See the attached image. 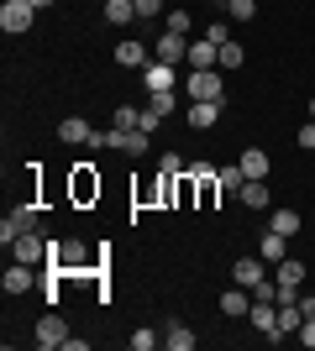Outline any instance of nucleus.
I'll return each mask as SVG.
<instances>
[{
	"mask_svg": "<svg viewBox=\"0 0 315 351\" xmlns=\"http://www.w3.org/2000/svg\"><path fill=\"white\" fill-rule=\"evenodd\" d=\"M32 263H11L5 267V293H32Z\"/></svg>",
	"mask_w": 315,
	"mask_h": 351,
	"instance_id": "dca6fc26",
	"label": "nucleus"
},
{
	"mask_svg": "<svg viewBox=\"0 0 315 351\" xmlns=\"http://www.w3.org/2000/svg\"><path fill=\"white\" fill-rule=\"evenodd\" d=\"M152 58H158V63H174V69H179V63L189 58V43H184L179 32H163V37L152 43Z\"/></svg>",
	"mask_w": 315,
	"mask_h": 351,
	"instance_id": "0eeeda50",
	"label": "nucleus"
},
{
	"mask_svg": "<svg viewBox=\"0 0 315 351\" xmlns=\"http://www.w3.org/2000/svg\"><path fill=\"white\" fill-rule=\"evenodd\" d=\"M273 283H279V304H294L305 289V263L300 257H284V263H273Z\"/></svg>",
	"mask_w": 315,
	"mask_h": 351,
	"instance_id": "f257e3e1",
	"label": "nucleus"
},
{
	"mask_svg": "<svg viewBox=\"0 0 315 351\" xmlns=\"http://www.w3.org/2000/svg\"><path fill=\"white\" fill-rule=\"evenodd\" d=\"M237 199L247 210H268V184H263V178H247V184L237 189Z\"/></svg>",
	"mask_w": 315,
	"mask_h": 351,
	"instance_id": "2eb2a0df",
	"label": "nucleus"
},
{
	"mask_svg": "<svg viewBox=\"0 0 315 351\" xmlns=\"http://www.w3.org/2000/svg\"><path fill=\"white\" fill-rule=\"evenodd\" d=\"M32 336H37V346H43V351H53V346H63V341H69V325H63L58 315H43Z\"/></svg>",
	"mask_w": 315,
	"mask_h": 351,
	"instance_id": "6e6552de",
	"label": "nucleus"
},
{
	"mask_svg": "<svg viewBox=\"0 0 315 351\" xmlns=\"http://www.w3.org/2000/svg\"><path fill=\"white\" fill-rule=\"evenodd\" d=\"M247 293L253 289H231V293H221V315H231V320H242V315H247V309H253V299H247Z\"/></svg>",
	"mask_w": 315,
	"mask_h": 351,
	"instance_id": "f3484780",
	"label": "nucleus"
},
{
	"mask_svg": "<svg viewBox=\"0 0 315 351\" xmlns=\"http://www.w3.org/2000/svg\"><path fill=\"white\" fill-rule=\"evenodd\" d=\"M126 346L132 351H152V346H163V336H158V330H137V336H126Z\"/></svg>",
	"mask_w": 315,
	"mask_h": 351,
	"instance_id": "bb28decb",
	"label": "nucleus"
},
{
	"mask_svg": "<svg viewBox=\"0 0 315 351\" xmlns=\"http://www.w3.org/2000/svg\"><path fill=\"white\" fill-rule=\"evenodd\" d=\"M294 304H300V315H305V320H315V293H300Z\"/></svg>",
	"mask_w": 315,
	"mask_h": 351,
	"instance_id": "473e14b6",
	"label": "nucleus"
},
{
	"mask_svg": "<svg viewBox=\"0 0 315 351\" xmlns=\"http://www.w3.org/2000/svg\"><path fill=\"white\" fill-rule=\"evenodd\" d=\"M268 152H263V147H247V152H242V173L247 178H268Z\"/></svg>",
	"mask_w": 315,
	"mask_h": 351,
	"instance_id": "a211bd4d",
	"label": "nucleus"
},
{
	"mask_svg": "<svg viewBox=\"0 0 315 351\" xmlns=\"http://www.w3.org/2000/svg\"><path fill=\"white\" fill-rule=\"evenodd\" d=\"M300 147H305V152L315 147V121H310V126H300Z\"/></svg>",
	"mask_w": 315,
	"mask_h": 351,
	"instance_id": "f704fd0d",
	"label": "nucleus"
},
{
	"mask_svg": "<svg viewBox=\"0 0 315 351\" xmlns=\"http://www.w3.org/2000/svg\"><path fill=\"white\" fill-rule=\"evenodd\" d=\"M163 27H168V32H179V37H189V27H195V16H189V11L179 5V11H163Z\"/></svg>",
	"mask_w": 315,
	"mask_h": 351,
	"instance_id": "b1692460",
	"label": "nucleus"
},
{
	"mask_svg": "<svg viewBox=\"0 0 315 351\" xmlns=\"http://www.w3.org/2000/svg\"><path fill=\"white\" fill-rule=\"evenodd\" d=\"M221 105L226 100H195L189 105V126H195V132H210V126L221 121Z\"/></svg>",
	"mask_w": 315,
	"mask_h": 351,
	"instance_id": "ddd939ff",
	"label": "nucleus"
},
{
	"mask_svg": "<svg viewBox=\"0 0 315 351\" xmlns=\"http://www.w3.org/2000/svg\"><path fill=\"white\" fill-rule=\"evenodd\" d=\"M58 136H63V142H69V147H90L95 126H90V121H84V116H63V121H58Z\"/></svg>",
	"mask_w": 315,
	"mask_h": 351,
	"instance_id": "9b49d317",
	"label": "nucleus"
},
{
	"mask_svg": "<svg viewBox=\"0 0 315 351\" xmlns=\"http://www.w3.org/2000/svg\"><path fill=\"white\" fill-rule=\"evenodd\" d=\"M263 278H268V273H263V257H237V263H231V283H242V289H257Z\"/></svg>",
	"mask_w": 315,
	"mask_h": 351,
	"instance_id": "9d476101",
	"label": "nucleus"
},
{
	"mask_svg": "<svg viewBox=\"0 0 315 351\" xmlns=\"http://www.w3.org/2000/svg\"><path fill=\"white\" fill-rule=\"evenodd\" d=\"M174 73H179L174 63H158V58H152L148 69H142V89H148V95H163V89H174Z\"/></svg>",
	"mask_w": 315,
	"mask_h": 351,
	"instance_id": "1a4fd4ad",
	"label": "nucleus"
},
{
	"mask_svg": "<svg viewBox=\"0 0 315 351\" xmlns=\"http://www.w3.org/2000/svg\"><path fill=\"white\" fill-rule=\"evenodd\" d=\"M32 5H37V11H43V5H53V0H32Z\"/></svg>",
	"mask_w": 315,
	"mask_h": 351,
	"instance_id": "c9c22d12",
	"label": "nucleus"
},
{
	"mask_svg": "<svg viewBox=\"0 0 315 351\" xmlns=\"http://www.w3.org/2000/svg\"><path fill=\"white\" fill-rule=\"evenodd\" d=\"M284 257H289V236L263 231V263H284Z\"/></svg>",
	"mask_w": 315,
	"mask_h": 351,
	"instance_id": "6ab92c4d",
	"label": "nucleus"
},
{
	"mask_svg": "<svg viewBox=\"0 0 315 351\" xmlns=\"http://www.w3.org/2000/svg\"><path fill=\"white\" fill-rule=\"evenodd\" d=\"M132 16H137V0H105V21L110 27H126Z\"/></svg>",
	"mask_w": 315,
	"mask_h": 351,
	"instance_id": "412c9836",
	"label": "nucleus"
},
{
	"mask_svg": "<svg viewBox=\"0 0 315 351\" xmlns=\"http://www.w3.org/2000/svg\"><path fill=\"white\" fill-rule=\"evenodd\" d=\"M27 231H37V205H16L11 215L0 220V241H5V247H11L16 236H27Z\"/></svg>",
	"mask_w": 315,
	"mask_h": 351,
	"instance_id": "20e7f679",
	"label": "nucleus"
},
{
	"mask_svg": "<svg viewBox=\"0 0 315 351\" xmlns=\"http://www.w3.org/2000/svg\"><path fill=\"white\" fill-rule=\"evenodd\" d=\"M247 320L263 330V341H279V304H273V299H257V293H253V309H247Z\"/></svg>",
	"mask_w": 315,
	"mask_h": 351,
	"instance_id": "39448f33",
	"label": "nucleus"
},
{
	"mask_svg": "<svg viewBox=\"0 0 315 351\" xmlns=\"http://www.w3.org/2000/svg\"><path fill=\"white\" fill-rule=\"evenodd\" d=\"M294 336H300V341H305V346H310V351H315V320H305V325H300V330H294Z\"/></svg>",
	"mask_w": 315,
	"mask_h": 351,
	"instance_id": "72a5a7b5",
	"label": "nucleus"
},
{
	"mask_svg": "<svg viewBox=\"0 0 315 351\" xmlns=\"http://www.w3.org/2000/svg\"><path fill=\"white\" fill-rule=\"evenodd\" d=\"M184 168H189V162H184V158H179V152H168V158H163V173H174V178H179V173H184Z\"/></svg>",
	"mask_w": 315,
	"mask_h": 351,
	"instance_id": "7c9ffc66",
	"label": "nucleus"
},
{
	"mask_svg": "<svg viewBox=\"0 0 315 351\" xmlns=\"http://www.w3.org/2000/svg\"><path fill=\"white\" fill-rule=\"evenodd\" d=\"M226 16H231V21H253V16H257V0H226Z\"/></svg>",
	"mask_w": 315,
	"mask_h": 351,
	"instance_id": "393cba45",
	"label": "nucleus"
},
{
	"mask_svg": "<svg viewBox=\"0 0 315 351\" xmlns=\"http://www.w3.org/2000/svg\"><path fill=\"white\" fill-rule=\"evenodd\" d=\"M163 346H168V351H189V346H195V330L174 320V325H168V330H163Z\"/></svg>",
	"mask_w": 315,
	"mask_h": 351,
	"instance_id": "aec40b11",
	"label": "nucleus"
},
{
	"mask_svg": "<svg viewBox=\"0 0 315 351\" xmlns=\"http://www.w3.org/2000/svg\"><path fill=\"white\" fill-rule=\"evenodd\" d=\"M310 121H315V95H310Z\"/></svg>",
	"mask_w": 315,
	"mask_h": 351,
	"instance_id": "e433bc0d",
	"label": "nucleus"
},
{
	"mask_svg": "<svg viewBox=\"0 0 315 351\" xmlns=\"http://www.w3.org/2000/svg\"><path fill=\"white\" fill-rule=\"evenodd\" d=\"M116 126L121 132H137V126H142V110H137V105H116Z\"/></svg>",
	"mask_w": 315,
	"mask_h": 351,
	"instance_id": "a878e982",
	"label": "nucleus"
},
{
	"mask_svg": "<svg viewBox=\"0 0 315 351\" xmlns=\"http://www.w3.org/2000/svg\"><path fill=\"white\" fill-rule=\"evenodd\" d=\"M148 105L158 110V116H174V105H179V100H174V89H163V95H148Z\"/></svg>",
	"mask_w": 315,
	"mask_h": 351,
	"instance_id": "c85d7f7f",
	"label": "nucleus"
},
{
	"mask_svg": "<svg viewBox=\"0 0 315 351\" xmlns=\"http://www.w3.org/2000/svg\"><path fill=\"white\" fill-rule=\"evenodd\" d=\"M152 16H163V0H137V21H152Z\"/></svg>",
	"mask_w": 315,
	"mask_h": 351,
	"instance_id": "c756f323",
	"label": "nucleus"
},
{
	"mask_svg": "<svg viewBox=\"0 0 315 351\" xmlns=\"http://www.w3.org/2000/svg\"><path fill=\"white\" fill-rule=\"evenodd\" d=\"M116 63L121 69H148L152 53H148V43H116Z\"/></svg>",
	"mask_w": 315,
	"mask_h": 351,
	"instance_id": "4468645a",
	"label": "nucleus"
},
{
	"mask_svg": "<svg viewBox=\"0 0 315 351\" xmlns=\"http://www.w3.org/2000/svg\"><path fill=\"white\" fill-rule=\"evenodd\" d=\"M95 194H100V178H95L90 168H79V173H74V199L84 205V199H95Z\"/></svg>",
	"mask_w": 315,
	"mask_h": 351,
	"instance_id": "5701e85b",
	"label": "nucleus"
},
{
	"mask_svg": "<svg viewBox=\"0 0 315 351\" xmlns=\"http://www.w3.org/2000/svg\"><path fill=\"white\" fill-rule=\"evenodd\" d=\"M300 226H305V220L294 215V210H273V215H268V231H279V236H294Z\"/></svg>",
	"mask_w": 315,
	"mask_h": 351,
	"instance_id": "4be33fe9",
	"label": "nucleus"
},
{
	"mask_svg": "<svg viewBox=\"0 0 315 351\" xmlns=\"http://www.w3.org/2000/svg\"><path fill=\"white\" fill-rule=\"evenodd\" d=\"M158 121H163V116H158L152 105H142V132H158Z\"/></svg>",
	"mask_w": 315,
	"mask_h": 351,
	"instance_id": "2f4dec72",
	"label": "nucleus"
},
{
	"mask_svg": "<svg viewBox=\"0 0 315 351\" xmlns=\"http://www.w3.org/2000/svg\"><path fill=\"white\" fill-rule=\"evenodd\" d=\"M184 63L189 69H221V43H210V37L205 43H189V58Z\"/></svg>",
	"mask_w": 315,
	"mask_h": 351,
	"instance_id": "f8f14e48",
	"label": "nucleus"
},
{
	"mask_svg": "<svg viewBox=\"0 0 315 351\" xmlns=\"http://www.w3.org/2000/svg\"><path fill=\"white\" fill-rule=\"evenodd\" d=\"M242 63H247L242 43H221V69H242Z\"/></svg>",
	"mask_w": 315,
	"mask_h": 351,
	"instance_id": "cd10ccee",
	"label": "nucleus"
},
{
	"mask_svg": "<svg viewBox=\"0 0 315 351\" xmlns=\"http://www.w3.org/2000/svg\"><path fill=\"white\" fill-rule=\"evenodd\" d=\"M47 247H53V241H43L37 231H27V236H16V241H11V257H16V263H47Z\"/></svg>",
	"mask_w": 315,
	"mask_h": 351,
	"instance_id": "423d86ee",
	"label": "nucleus"
},
{
	"mask_svg": "<svg viewBox=\"0 0 315 351\" xmlns=\"http://www.w3.org/2000/svg\"><path fill=\"white\" fill-rule=\"evenodd\" d=\"M32 21H37V5H32V0H5V5H0V27L11 32H32Z\"/></svg>",
	"mask_w": 315,
	"mask_h": 351,
	"instance_id": "f03ea898",
	"label": "nucleus"
},
{
	"mask_svg": "<svg viewBox=\"0 0 315 351\" xmlns=\"http://www.w3.org/2000/svg\"><path fill=\"white\" fill-rule=\"evenodd\" d=\"M184 89H189L195 100H226V89H221V73H215V69H189Z\"/></svg>",
	"mask_w": 315,
	"mask_h": 351,
	"instance_id": "7ed1b4c3",
	"label": "nucleus"
}]
</instances>
